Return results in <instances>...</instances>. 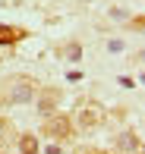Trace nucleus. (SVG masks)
<instances>
[{"mask_svg":"<svg viewBox=\"0 0 145 154\" xmlns=\"http://www.w3.org/2000/svg\"><path fill=\"white\" fill-rule=\"evenodd\" d=\"M129 25H133V29H136V32H139V29H142V25H145V19H142V16H136V19H133V22H129Z\"/></svg>","mask_w":145,"mask_h":154,"instance_id":"nucleus-7","label":"nucleus"},{"mask_svg":"<svg viewBox=\"0 0 145 154\" xmlns=\"http://www.w3.org/2000/svg\"><path fill=\"white\" fill-rule=\"evenodd\" d=\"M57 101H60V94H57V91H44V94L38 97V110L51 116V113H54V107H57Z\"/></svg>","mask_w":145,"mask_h":154,"instance_id":"nucleus-5","label":"nucleus"},{"mask_svg":"<svg viewBox=\"0 0 145 154\" xmlns=\"http://www.w3.org/2000/svg\"><path fill=\"white\" fill-rule=\"evenodd\" d=\"M95 154H107V151H95Z\"/></svg>","mask_w":145,"mask_h":154,"instance_id":"nucleus-9","label":"nucleus"},{"mask_svg":"<svg viewBox=\"0 0 145 154\" xmlns=\"http://www.w3.org/2000/svg\"><path fill=\"white\" fill-rule=\"evenodd\" d=\"M25 38L22 29H10V25H0V44H13V41Z\"/></svg>","mask_w":145,"mask_h":154,"instance_id":"nucleus-6","label":"nucleus"},{"mask_svg":"<svg viewBox=\"0 0 145 154\" xmlns=\"http://www.w3.org/2000/svg\"><path fill=\"white\" fill-rule=\"evenodd\" d=\"M35 97V85H32V79H13L10 82V94H6V101L13 104H25Z\"/></svg>","mask_w":145,"mask_h":154,"instance_id":"nucleus-2","label":"nucleus"},{"mask_svg":"<svg viewBox=\"0 0 145 154\" xmlns=\"http://www.w3.org/2000/svg\"><path fill=\"white\" fill-rule=\"evenodd\" d=\"M41 145H38V135H32V132H22L19 135V154H38Z\"/></svg>","mask_w":145,"mask_h":154,"instance_id":"nucleus-4","label":"nucleus"},{"mask_svg":"<svg viewBox=\"0 0 145 154\" xmlns=\"http://www.w3.org/2000/svg\"><path fill=\"white\" fill-rule=\"evenodd\" d=\"M101 120H104V113H101L98 104H82V107H79V116H76V123H79L82 129H92V126H98Z\"/></svg>","mask_w":145,"mask_h":154,"instance_id":"nucleus-3","label":"nucleus"},{"mask_svg":"<svg viewBox=\"0 0 145 154\" xmlns=\"http://www.w3.org/2000/svg\"><path fill=\"white\" fill-rule=\"evenodd\" d=\"M47 154H60V148H57V145H51V148H47Z\"/></svg>","mask_w":145,"mask_h":154,"instance_id":"nucleus-8","label":"nucleus"},{"mask_svg":"<svg viewBox=\"0 0 145 154\" xmlns=\"http://www.w3.org/2000/svg\"><path fill=\"white\" fill-rule=\"evenodd\" d=\"M44 135H51V138H57V142H63V138H70L73 135V120H70V116H47V120H44Z\"/></svg>","mask_w":145,"mask_h":154,"instance_id":"nucleus-1","label":"nucleus"}]
</instances>
